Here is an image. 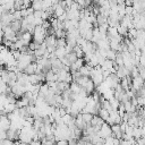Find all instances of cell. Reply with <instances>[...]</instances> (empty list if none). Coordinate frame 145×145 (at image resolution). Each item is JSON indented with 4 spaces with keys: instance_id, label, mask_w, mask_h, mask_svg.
<instances>
[{
    "instance_id": "33",
    "label": "cell",
    "mask_w": 145,
    "mask_h": 145,
    "mask_svg": "<svg viewBox=\"0 0 145 145\" xmlns=\"http://www.w3.org/2000/svg\"><path fill=\"white\" fill-rule=\"evenodd\" d=\"M65 3H66V9H67L72 5V0H65Z\"/></svg>"
},
{
    "instance_id": "31",
    "label": "cell",
    "mask_w": 145,
    "mask_h": 145,
    "mask_svg": "<svg viewBox=\"0 0 145 145\" xmlns=\"http://www.w3.org/2000/svg\"><path fill=\"white\" fill-rule=\"evenodd\" d=\"M58 110H59V114H60V117H63L67 112H66V109L65 108H62V106H60V108H58Z\"/></svg>"
},
{
    "instance_id": "32",
    "label": "cell",
    "mask_w": 145,
    "mask_h": 145,
    "mask_svg": "<svg viewBox=\"0 0 145 145\" xmlns=\"http://www.w3.org/2000/svg\"><path fill=\"white\" fill-rule=\"evenodd\" d=\"M33 16H34V18H41V10H34Z\"/></svg>"
},
{
    "instance_id": "22",
    "label": "cell",
    "mask_w": 145,
    "mask_h": 145,
    "mask_svg": "<svg viewBox=\"0 0 145 145\" xmlns=\"http://www.w3.org/2000/svg\"><path fill=\"white\" fill-rule=\"evenodd\" d=\"M92 117H93V114H91V113H82V119H83L84 122H86L87 125L91 122Z\"/></svg>"
},
{
    "instance_id": "1",
    "label": "cell",
    "mask_w": 145,
    "mask_h": 145,
    "mask_svg": "<svg viewBox=\"0 0 145 145\" xmlns=\"http://www.w3.org/2000/svg\"><path fill=\"white\" fill-rule=\"evenodd\" d=\"M97 135H99L101 138H103V139H105V138L110 137V136H111V127H110V126L104 121V122H103V125L101 126L100 130L97 131Z\"/></svg>"
},
{
    "instance_id": "10",
    "label": "cell",
    "mask_w": 145,
    "mask_h": 145,
    "mask_svg": "<svg viewBox=\"0 0 145 145\" xmlns=\"http://www.w3.org/2000/svg\"><path fill=\"white\" fill-rule=\"evenodd\" d=\"M56 40H57V37H56L54 35H48V36H45V39H44V43H45L46 46L56 45Z\"/></svg>"
},
{
    "instance_id": "17",
    "label": "cell",
    "mask_w": 145,
    "mask_h": 145,
    "mask_svg": "<svg viewBox=\"0 0 145 145\" xmlns=\"http://www.w3.org/2000/svg\"><path fill=\"white\" fill-rule=\"evenodd\" d=\"M72 52L76 54L77 58H83V57H84V53H83V51H82V49H80L79 45H75V46L72 48Z\"/></svg>"
},
{
    "instance_id": "4",
    "label": "cell",
    "mask_w": 145,
    "mask_h": 145,
    "mask_svg": "<svg viewBox=\"0 0 145 145\" xmlns=\"http://www.w3.org/2000/svg\"><path fill=\"white\" fill-rule=\"evenodd\" d=\"M82 88L85 91V93H86L87 95H89V94H92V93L94 92V88H95V86H94V84H93L92 79H91V78H88V80L85 83V85H84Z\"/></svg>"
},
{
    "instance_id": "21",
    "label": "cell",
    "mask_w": 145,
    "mask_h": 145,
    "mask_svg": "<svg viewBox=\"0 0 145 145\" xmlns=\"http://www.w3.org/2000/svg\"><path fill=\"white\" fill-rule=\"evenodd\" d=\"M56 46L57 48H65L66 46V39L65 37L57 39L56 40Z\"/></svg>"
},
{
    "instance_id": "25",
    "label": "cell",
    "mask_w": 145,
    "mask_h": 145,
    "mask_svg": "<svg viewBox=\"0 0 145 145\" xmlns=\"http://www.w3.org/2000/svg\"><path fill=\"white\" fill-rule=\"evenodd\" d=\"M136 100H137V105L140 106V108H143V105H144V103H145L144 96H136Z\"/></svg>"
},
{
    "instance_id": "34",
    "label": "cell",
    "mask_w": 145,
    "mask_h": 145,
    "mask_svg": "<svg viewBox=\"0 0 145 145\" xmlns=\"http://www.w3.org/2000/svg\"><path fill=\"white\" fill-rule=\"evenodd\" d=\"M1 71H2V67L0 66V75H1Z\"/></svg>"
},
{
    "instance_id": "35",
    "label": "cell",
    "mask_w": 145,
    "mask_h": 145,
    "mask_svg": "<svg viewBox=\"0 0 145 145\" xmlns=\"http://www.w3.org/2000/svg\"><path fill=\"white\" fill-rule=\"evenodd\" d=\"M135 145H137V144H135Z\"/></svg>"
},
{
    "instance_id": "14",
    "label": "cell",
    "mask_w": 145,
    "mask_h": 145,
    "mask_svg": "<svg viewBox=\"0 0 145 145\" xmlns=\"http://www.w3.org/2000/svg\"><path fill=\"white\" fill-rule=\"evenodd\" d=\"M65 58L68 60V62H69V65H71V63H74L76 60H77V57H76V54L71 51V52H69V53H66V56H65Z\"/></svg>"
},
{
    "instance_id": "27",
    "label": "cell",
    "mask_w": 145,
    "mask_h": 145,
    "mask_svg": "<svg viewBox=\"0 0 145 145\" xmlns=\"http://www.w3.org/2000/svg\"><path fill=\"white\" fill-rule=\"evenodd\" d=\"M41 26H42V27H43L45 31H46V29H49V28L51 27V25H50V22H49V20H43Z\"/></svg>"
},
{
    "instance_id": "29",
    "label": "cell",
    "mask_w": 145,
    "mask_h": 145,
    "mask_svg": "<svg viewBox=\"0 0 145 145\" xmlns=\"http://www.w3.org/2000/svg\"><path fill=\"white\" fill-rule=\"evenodd\" d=\"M136 144H137V145H145V139H144V137L137 138V139H136Z\"/></svg>"
},
{
    "instance_id": "3",
    "label": "cell",
    "mask_w": 145,
    "mask_h": 145,
    "mask_svg": "<svg viewBox=\"0 0 145 145\" xmlns=\"http://www.w3.org/2000/svg\"><path fill=\"white\" fill-rule=\"evenodd\" d=\"M0 20H1V25L2 26H7V25H9L14 20L12 19V15L9 14V12H3L0 16Z\"/></svg>"
},
{
    "instance_id": "6",
    "label": "cell",
    "mask_w": 145,
    "mask_h": 145,
    "mask_svg": "<svg viewBox=\"0 0 145 145\" xmlns=\"http://www.w3.org/2000/svg\"><path fill=\"white\" fill-rule=\"evenodd\" d=\"M32 34L31 33H28V32H24L23 34H22V36H20V39L19 40H22V42H23V45H25V46H27L28 45V43L32 41Z\"/></svg>"
},
{
    "instance_id": "9",
    "label": "cell",
    "mask_w": 145,
    "mask_h": 145,
    "mask_svg": "<svg viewBox=\"0 0 145 145\" xmlns=\"http://www.w3.org/2000/svg\"><path fill=\"white\" fill-rule=\"evenodd\" d=\"M57 74H54L52 70H49L45 72V82H57Z\"/></svg>"
},
{
    "instance_id": "30",
    "label": "cell",
    "mask_w": 145,
    "mask_h": 145,
    "mask_svg": "<svg viewBox=\"0 0 145 145\" xmlns=\"http://www.w3.org/2000/svg\"><path fill=\"white\" fill-rule=\"evenodd\" d=\"M28 145H42V144H41V140L40 139H32Z\"/></svg>"
},
{
    "instance_id": "19",
    "label": "cell",
    "mask_w": 145,
    "mask_h": 145,
    "mask_svg": "<svg viewBox=\"0 0 145 145\" xmlns=\"http://www.w3.org/2000/svg\"><path fill=\"white\" fill-rule=\"evenodd\" d=\"M108 101H109V103H110L112 110H117V109H118V106H119V104H120V102H119L118 100H116L114 97H112V99H110V100H108Z\"/></svg>"
},
{
    "instance_id": "23",
    "label": "cell",
    "mask_w": 145,
    "mask_h": 145,
    "mask_svg": "<svg viewBox=\"0 0 145 145\" xmlns=\"http://www.w3.org/2000/svg\"><path fill=\"white\" fill-rule=\"evenodd\" d=\"M39 45H40V44H36L35 42L31 41V42L28 43V50H29V51H32V52H34L36 49H39Z\"/></svg>"
},
{
    "instance_id": "28",
    "label": "cell",
    "mask_w": 145,
    "mask_h": 145,
    "mask_svg": "<svg viewBox=\"0 0 145 145\" xmlns=\"http://www.w3.org/2000/svg\"><path fill=\"white\" fill-rule=\"evenodd\" d=\"M56 145H68V140L67 139H59L56 142Z\"/></svg>"
},
{
    "instance_id": "11",
    "label": "cell",
    "mask_w": 145,
    "mask_h": 145,
    "mask_svg": "<svg viewBox=\"0 0 145 145\" xmlns=\"http://www.w3.org/2000/svg\"><path fill=\"white\" fill-rule=\"evenodd\" d=\"M69 89H70V92H71V93H74V94H78V93L82 91V87H80L77 83L71 82V83L69 84Z\"/></svg>"
},
{
    "instance_id": "12",
    "label": "cell",
    "mask_w": 145,
    "mask_h": 145,
    "mask_svg": "<svg viewBox=\"0 0 145 145\" xmlns=\"http://www.w3.org/2000/svg\"><path fill=\"white\" fill-rule=\"evenodd\" d=\"M53 53H54L57 59H61V58H63L66 56V50H65V48H56Z\"/></svg>"
},
{
    "instance_id": "15",
    "label": "cell",
    "mask_w": 145,
    "mask_h": 145,
    "mask_svg": "<svg viewBox=\"0 0 145 145\" xmlns=\"http://www.w3.org/2000/svg\"><path fill=\"white\" fill-rule=\"evenodd\" d=\"M97 116H99L103 121H105V120L109 118V112H108L106 110H104V109L101 108V109L99 110V112H97Z\"/></svg>"
},
{
    "instance_id": "13",
    "label": "cell",
    "mask_w": 145,
    "mask_h": 145,
    "mask_svg": "<svg viewBox=\"0 0 145 145\" xmlns=\"http://www.w3.org/2000/svg\"><path fill=\"white\" fill-rule=\"evenodd\" d=\"M9 26H10V28H11L15 33H17V32L20 31V20H12V22L9 24Z\"/></svg>"
},
{
    "instance_id": "5",
    "label": "cell",
    "mask_w": 145,
    "mask_h": 145,
    "mask_svg": "<svg viewBox=\"0 0 145 145\" xmlns=\"http://www.w3.org/2000/svg\"><path fill=\"white\" fill-rule=\"evenodd\" d=\"M37 70V63L36 62H31L29 65L26 66V68L24 69V74L26 75H32V74H35Z\"/></svg>"
},
{
    "instance_id": "7",
    "label": "cell",
    "mask_w": 145,
    "mask_h": 145,
    "mask_svg": "<svg viewBox=\"0 0 145 145\" xmlns=\"http://www.w3.org/2000/svg\"><path fill=\"white\" fill-rule=\"evenodd\" d=\"M131 136L137 139L139 137H144V128H139V127H133V133Z\"/></svg>"
},
{
    "instance_id": "20",
    "label": "cell",
    "mask_w": 145,
    "mask_h": 145,
    "mask_svg": "<svg viewBox=\"0 0 145 145\" xmlns=\"http://www.w3.org/2000/svg\"><path fill=\"white\" fill-rule=\"evenodd\" d=\"M66 35H67V32H66L65 29H57V31L54 32V36H56L57 39L66 37Z\"/></svg>"
},
{
    "instance_id": "16",
    "label": "cell",
    "mask_w": 145,
    "mask_h": 145,
    "mask_svg": "<svg viewBox=\"0 0 145 145\" xmlns=\"http://www.w3.org/2000/svg\"><path fill=\"white\" fill-rule=\"evenodd\" d=\"M106 19H108V17H104L103 15L99 14V15L96 16V24H97V26L103 25V24H106Z\"/></svg>"
},
{
    "instance_id": "24",
    "label": "cell",
    "mask_w": 145,
    "mask_h": 145,
    "mask_svg": "<svg viewBox=\"0 0 145 145\" xmlns=\"http://www.w3.org/2000/svg\"><path fill=\"white\" fill-rule=\"evenodd\" d=\"M51 16L49 15V12L46 10H41V19L42 20H48Z\"/></svg>"
},
{
    "instance_id": "8",
    "label": "cell",
    "mask_w": 145,
    "mask_h": 145,
    "mask_svg": "<svg viewBox=\"0 0 145 145\" xmlns=\"http://www.w3.org/2000/svg\"><path fill=\"white\" fill-rule=\"evenodd\" d=\"M31 8L33 10H43V0H33Z\"/></svg>"
},
{
    "instance_id": "18",
    "label": "cell",
    "mask_w": 145,
    "mask_h": 145,
    "mask_svg": "<svg viewBox=\"0 0 145 145\" xmlns=\"http://www.w3.org/2000/svg\"><path fill=\"white\" fill-rule=\"evenodd\" d=\"M105 59L114 61V59H116V51H113V50L109 49V50L105 52Z\"/></svg>"
},
{
    "instance_id": "2",
    "label": "cell",
    "mask_w": 145,
    "mask_h": 145,
    "mask_svg": "<svg viewBox=\"0 0 145 145\" xmlns=\"http://www.w3.org/2000/svg\"><path fill=\"white\" fill-rule=\"evenodd\" d=\"M114 74H116V76H117L119 79H121V78H123V77L129 76V70H128L125 66H119Z\"/></svg>"
},
{
    "instance_id": "26",
    "label": "cell",
    "mask_w": 145,
    "mask_h": 145,
    "mask_svg": "<svg viewBox=\"0 0 145 145\" xmlns=\"http://www.w3.org/2000/svg\"><path fill=\"white\" fill-rule=\"evenodd\" d=\"M133 11H134V9H133V7H131V6H126V7H125V14H126V15L131 16Z\"/></svg>"
}]
</instances>
